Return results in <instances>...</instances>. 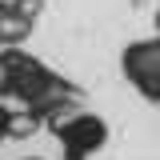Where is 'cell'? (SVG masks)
Here are the masks:
<instances>
[{
    "label": "cell",
    "instance_id": "1",
    "mask_svg": "<svg viewBox=\"0 0 160 160\" xmlns=\"http://www.w3.org/2000/svg\"><path fill=\"white\" fill-rule=\"evenodd\" d=\"M0 100L16 104L40 128H48L64 112L80 108L84 92L68 76H60L56 68L24 52V44H16V48H0Z\"/></svg>",
    "mask_w": 160,
    "mask_h": 160
},
{
    "label": "cell",
    "instance_id": "2",
    "mask_svg": "<svg viewBox=\"0 0 160 160\" xmlns=\"http://www.w3.org/2000/svg\"><path fill=\"white\" fill-rule=\"evenodd\" d=\"M48 132L56 136L64 160H92L96 152H104V144L112 136V132H108V120L100 116V112H88V108L64 112L60 120L48 124Z\"/></svg>",
    "mask_w": 160,
    "mask_h": 160
},
{
    "label": "cell",
    "instance_id": "3",
    "mask_svg": "<svg viewBox=\"0 0 160 160\" xmlns=\"http://www.w3.org/2000/svg\"><path fill=\"white\" fill-rule=\"evenodd\" d=\"M120 72L144 100L160 104V36L132 40L120 52Z\"/></svg>",
    "mask_w": 160,
    "mask_h": 160
},
{
    "label": "cell",
    "instance_id": "4",
    "mask_svg": "<svg viewBox=\"0 0 160 160\" xmlns=\"http://www.w3.org/2000/svg\"><path fill=\"white\" fill-rule=\"evenodd\" d=\"M44 0H0V48H16L36 32Z\"/></svg>",
    "mask_w": 160,
    "mask_h": 160
},
{
    "label": "cell",
    "instance_id": "5",
    "mask_svg": "<svg viewBox=\"0 0 160 160\" xmlns=\"http://www.w3.org/2000/svg\"><path fill=\"white\" fill-rule=\"evenodd\" d=\"M40 124L28 112H20V108H12L8 100H0V144L4 140H20V136H28V132H36Z\"/></svg>",
    "mask_w": 160,
    "mask_h": 160
},
{
    "label": "cell",
    "instance_id": "6",
    "mask_svg": "<svg viewBox=\"0 0 160 160\" xmlns=\"http://www.w3.org/2000/svg\"><path fill=\"white\" fill-rule=\"evenodd\" d=\"M20 160H48V156H20Z\"/></svg>",
    "mask_w": 160,
    "mask_h": 160
},
{
    "label": "cell",
    "instance_id": "7",
    "mask_svg": "<svg viewBox=\"0 0 160 160\" xmlns=\"http://www.w3.org/2000/svg\"><path fill=\"white\" fill-rule=\"evenodd\" d=\"M156 36H160V12H156Z\"/></svg>",
    "mask_w": 160,
    "mask_h": 160
}]
</instances>
